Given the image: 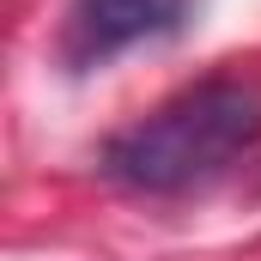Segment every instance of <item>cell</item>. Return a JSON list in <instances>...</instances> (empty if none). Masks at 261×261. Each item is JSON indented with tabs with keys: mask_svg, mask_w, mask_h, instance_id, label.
I'll return each instance as SVG.
<instances>
[{
	"mask_svg": "<svg viewBox=\"0 0 261 261\" xmlns=\"http://www.w3.org/2000/svg\"><path fill=\"white\" fill-rule=\"evenodd\" d=\"M182 12H189V0H73L61 49L73 67H91V61H110L134 43H146V37L176 31Z\"/></svg>",
	"mask_w": 261,
	"mask_h": 261,
	"instance_id": "cell-2",
	"label": "cell"
},
{
	"mask_svg": "<svg viewBox=\"0 0 261 261\" xmlns=\"http://www.w3.org/2000/svg\"><path fill=\"white\" fill-rule=\"evenodd\" d=\"M261 140V85L249 79H200L146 122L122 128L103 146V176L140 195H176L219 176Z\"/></svg>",
	"mask_w": 261,
	"mask_h": 261,
	"instance_id": "cell-1",
	"label": "cell"
}]
</instances>
